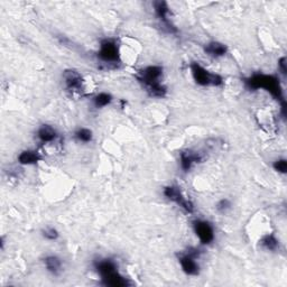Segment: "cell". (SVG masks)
<instances>
[{"mask_svg": "<svg viewBox=\"0 0 287 287\" xmlns=\"http://www.w3.org/2000/svg\"><path fill=\"white\" fill-rule=\"evenodd\" d=\"M245 85L248 90L255 91L263 89L270 93L274 99L280 102L281 106V112L285 117V111H286V101L285 97L283 93V88L279 82V79L277 76L272 75V74H264V73H255L250 75L249 78L244 80Z\"/></svg>", "mask_w": 287, "mask_h": 287, "instance_id": "6da1fadb", "label": "cell"}, {"mask_svg": "<svg viewBox=\"0 0 287 287\" xmlns=\"http://www.w3.org/2000/svg\"><path fill=\"white\" fill-rule=\"evenodd\" d=\"M163 73L164 69L161 65H150L138 72L136 78L151 97L165 98L167 95V88L162 83Z\"/></svg>", "mask_w": 287, "mask_h": 287, "instance_id": "7a4b0ae2", "label": "cell"}, {"mask_svg": "<svg viewBox=\"0 0 287 287\" xmlns=\"http://www.w3.org/2000/svg\"><path fill=\"white\" fill-rule=\"evenodd\" d=\"M98 60L101 63L106 64L110 68H117L120 61V52L117 41L114 38H104L100 42V47L97 53Z\"/></svg>", "mask_w": 287, "mask_h": 287, "instance_id": "3957f363", "label": "cell"}, {"mask_svg": "<svg viewBox=\"0 0 287 287\" xmlns=\"http://www.w3.org/2000/svg\"><path fill=\"white\" fill-rule=\"evenodd\" d=\"M192 78L197 85L201 87H221L223 84V78L220 74L212 73L204 68L198 62H192L190 64Z\"/></svg>", "mask_w": 287, "mask_h": 287, "instance_id": "277c9868", "label": "cell"}, {"mask_svg": "<svg viewBox=\"0 0 287 287\" xmlns=\"http://www.w3.org/2000/svg\"><path fill=\"white\" fill-rule=\"evenodd\" d=\"M201 253L202 251L198 248L190 247L179 255V263L182 270L187 276H197L200 274V265L197 263V259L200 258Z\"/></svg>", "mask_w": 287, "mask_h": 287, "instance_id": "5b68a950", "label": "cell"}, {"mask_svg": "<svg viewBox=\"0 0 287 287\" xmlns=\"http://www.w3.org/2000/svg\"><path fill=\"white\" fill-rule=\"evenodd\" d=\"M164 196L169 200L170 202L175 203L176 206L183 210L184 212L192 214L194 212V204L190 200V198L185 197L183 192L181 191L178 185H168L165 186L163 190Z\"/></svg>", "mask_w": 287, "mask_h": 287, "instance_id": "8992f818", "label": "cell"}, {"mask_svg": "<svg viewBox=\"0 0 287 287\" xmlns=\"http://www.w3.org/2000/svg\"><path fill=\"white\" fill-rule=\"evenodd\" d=\"M193 230L196 235V237L200 240L201 245L208 246L211 245L214 241L215 235H214V228L213 225L210 223L207 220L197 219L193 222Z\"/></svg>", "mask_w": 287, "mask_h": 287, "instance_id": "52a82bcc", "label": "cell"}, {"mask_svg": "<svg viewBox=\"0 0 287 287\" xmlns=\"http://www.w3.org/2000/svg\"><path fill=\"white\" fill-rule=\"evenodd\" d=\"M154 12H155L156 17L161 21V24L169 34L178 33V28L170 20V9L166 2H155L153 4Z\"/></svg>", "mask_w": 287, "mask_h": 287, "instance_id": "ba28073f", "label": "cell"}, {"mask_svg": "<svg viewBox=\"0 0 287 287\" xmlns=\"http://www.w3.org/2000/svg\"><path fill=\"white\" fill-rule=\"evenodd\" d=\"M63 82L65 89L71 93H79L82 91V84H83V78L80 72L76 70L70 69L63 72Z\"/></svg>", "mask_w": 287, "mask_h": 287, "instance_id": "9c48e42d", "label": "cell"}, {"mask_svg": "<svg viewBox=\"0 0 287 287\" xmlns=\"http://www.w3.org/2000/svg\"><path fill=\"white\" fill-rule=\"evenodd\" d=\"M203 156L200 152L193 150H185L180 153V166L183 172L187 173L193 168L195 164L201 163Z\"/></svg>", "mask_w": 287, "mask_h": 287, "instance_id": "30bf717a", "label": "cell"}, {"mask_svg": "<svg viewBox=\"0 0 287 287\" xmlns=\"http://www.w3.org/2000/svg\"><path fill=\"white\" fill-rule=\"evenodd\" d=\"M93 267H95L96 272L100 275V277H106V276L112 274L114 272H118V266L112 259H99L96 261L93 264Z\"/></svg>", "mask_w": 287, "mask_h": 287, "instance_id": "8fae6325", "label": "cell"}, {"mask_svg": "<svg viewBox=\"0 0 287 287\" xmlns=\"http://www.w3.org/2000/svg\"><path fill=\"white\" fill-rule=\"evenodd\" d=\"M204 53L213 59L223 58L228 53V46L220 42H210L204 46Z\"/></svg>", "mask_w": 287, "mask_h": 287, "instance_id": "7c38bea8", "label": "cell"}, {"mask_svg": "<svg viewBox=\"0 0 287 287\" xmlns=\"http://www.w3.org/2000/svg\"><path fill=\"white\" fill-rule=\"evenodd\" d=\"M37 139L42 144H49L58 139L59 134L54 127L49 125H42L36 132Z\"/></svg>", "mask_w": 287, "mask_h": 287, "instance_id": "4fadbf2b", "label": "cell"}, {"mask_svg": "<svg viewBox=\"0 0 287 287\" xmlns=\"http://www.w3.org/2000/svg\"><path fill=\"white\" fill-rule=\"evenodd\" d=\"M101 283L104 286H110V287H126L131 284L128 278H126L125 276L119 273V270L118 272H114L106 276V277H102Z\"/></svg>", "mask_w": 287, "mask_h": 287, "instance_id": "5bb4252c", "label": "cell"}, {"mask_svg": "<svg viewBox=\"0 0 287 287\" xmlns=\"http://www.w3.org/2000/svg\"><path fill=\"white\" fill-rule=\"evenodd\" d=\"M43 263L47 272L49 274H52L53 276H58L61 274V272H62V268H63L62 259L58 256L48 255L43 259Z\"/></svg>", "mask_w": 287, "mask_h": 287, "instance_id": "9a60e30c", "label": "cell"}, {"mask_svg": "<svg viewBox=\"0 0 287 287\" xmlns=\"http://www.w3.org/2000/svg\"><path fill=\"white\" fill-rule=\"evenodd\" d=\"M17 161L20 165H24V166H30V165H35L38 162H41L42 155L37 151L26 150L19 154L17 157Z\"/></svg>", "mask_w": 287, "mask_h": 287, "instance_id": "2e32d148", "label": "cell"}, {"mask_svg": "<svg viewBox=\"0 0 287 287\" xmlns=\"http://www.w3.org/2000/svg\"><path fill=\"white\" fill-rule=\"evenodd\" d=\"M113 101V97L108 92H100L92 98V103L97 109H102L104 107L111 104Z\"/></svg>", "mask_w": 287, "mask_h": 287, "instance_id": "e0dca14e", "label": "cell"}, {"mask_svg": "<svg viewBox=\"0 0 287 287\" xmlns=\"http://www.w3.org/2000/svg\"><path fill=\"white\" fill-rule=\"evenodd\" d=\"M261 246L265 248L266 250L269 251H275L277 250V248L279 247V240L277 239V237L273 234H268L266 236H264L261 239Z\"/></svg>", "mask_w": 287, "mask_h": 287, "instance_id": "ac0fdd59", "label": "cell"}, {"mask_svg": "<svg viewBox=\"0 0 287 287\" xmlns=\"http://www.w3.org/2000/svg\"><path fill=\"white\" fill-rule=\"evenodd\" d=\"M74 138L79 142L89 144L93 139V132L89 128H85V127H81V128H79L78 130L74 132Z\"/></svg>", "mask_w": 287, "mask_h": 287, "instance_id": "d6986e66", "label": "cell"}, {"mask_svg": "<svg viewBox=\"0 0 287 287\" xmlns=\"http://www.w3.org/2000/svg\"><path fill=\"white\" fill-rule=\"evenodd\" d=\"M42 236H43L44 239L49 240V241H54V240L59 239L60 234H59V231L55 229V228L47 227V228H45V229L42 231Z\"/></svg>", "mask_w": 287, "mask_h": 287, "instance_id": "ffe728a7", "label": "cell"}, {"mask_svg": "<svg viewBox=\"0 0 287 287\" xmlns=\"http://www.w3.org/2000/svg\"><path fill=\"white\" fill-rule=\"evenodd\" d=\"M273 168L278 172L280 174H286L287 172V162L285 158H279L276 159V161L273 163Z\"/></svg>", "mask_w": 287, "mask_h": 287, "instance_id": "44dd1931", "label": "cell"}, {"mask_svg": "<svg viewBox=\"0 0 287 287\" xmlns=\"http://www.w3.org/2000/svg\"><path fill=\"white\" fill-rule=\"evenodd\" d=\"M233 207V204H231V201L228 200V198H222V200H220L217 203V211L219 213H227L229 210Z\"/></svg>", "mask_w": 287, "mask_h": 287, "instance_id": "7402d4cb", "label": "cell"}, {"mask_svg": "<svg viewBox=\"0 0 287 287\" xmlns=\"http://www.w3.org/2000/svg\"><path fill=\"white\" fill-rule=\"evenodd\" d=\"M278 69L279 71L283 73L284 75L286 74V72H287V69H286V58H281L279 61H278Z\"/></svg>", "mask_w": 287, "mask_h": 287, "instance_id": "603a6c76", "label": "cell"}]
</instances>
